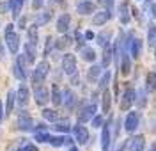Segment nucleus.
I'll list each match as a JSON object with an SVG mask.
<instances>
[{
	"label": "nucleus",
	"mask_w": 156,
	"mask_h": 151,
	"mask_svg": "<svg viewBox=\"0 0 156 151\" xmlns=\"http://www.w3.org/2000/svg\"><path fill=\"white\" fill-rule=\"evenodd\" d=\"M135 103L138 105V107H146L147 96H146V92H144V91H138V92L135 94Z\"/></svg>",
	"instance_id": "obj_36"
},
{
	"label": "nucleus",
	"mask_w": 156,
	"mask_h": 151,
	"mask_svg": "<svg viewBox=\"0 0 156 151\" xmlns=\"http://www.w3.org/2000/svg\"><path fill=\"white\" fill-rule=\"evenodd\" d=\"M29 98H30L29 87H27L25 84H21L20 89H18V92H16V100H18V103L21 105V107H25V105L29 103Z\"/></svg>",
	"instance_id": "obj_11"
},
{
	"label": "nucleus",
	"mask_w": 156,
	"mask_h": 151,
	"mask_svg": "<svg viewBox=\"0 0 156 151\" xmlns=\"http://www.w3.org/2000/svg\"><path fill=\"white\" fill-rule=\"evenodd\" d=\"M18 128L20 130H23V131H29L34 128V121H32V117H30V114L29 112H20V116H18Z\"/></svg>",
	"instance_id": "obj_8"
},
{
	"label": "nucleus",
	"mask_w": 156,
	"mask_h": 151,
	"mask_svg": "<svg viewBox=\"0 0 156 151\" xmlns=\"http://www.w3.org/2000/svg\"><path fill=\"white\" fill-rule=\"evenodd\" d=\"M51 2H53V4H60V2H62V0H51Z\"/></svg>",
	"instance_id": "obj_53"
},
{
	"label": "nucleus",
	"mask_w": 156,
	"mask_h": 151,
	"mask_svg": "<svg viewBox=\"0 0 156 151\" xmlns=\"http://www.w3.org/2000/svg\"><path fill=\"white\" fill-rule=\"evenodd\" d=\"M14 101H16V92L14 91H9L7 92V105H5V114H11L12 109H14Z\"/></svg>",
	"instance_id": "obj_28"
},
{
	"label": "nucleus",
	"mask_w": 156,
	"mask_h": 151,
	"mask_svg": "<svg viewBox=\"0 0 156 151\" xmlns=\"http://www.w3.org/2000/svg\"><path fill=\"white\" fill-rule=\"evenodd\" d=\"M7 11H9V2H0V13L5 14Z\"/></svg>",
	"instance_id": "obj_43"
},
{
	"label": "nucleus",
	"mask_w": 156,
	"mask_h": 151,
	"mask_svg": "<svg viewBox=\"0 0 156 151\" xmlns=\"http://www.w3.org/2000/svg\"><path fill=\"white\" fill-rule=\"evenodd\" d=\"M50 18H51L50 11H43V13L37 16V20H36V25H37V27H43V25H46V23L50 21Z\"/></svg>",
	"instance_id": "obj_32"
},
{
	"label": "nucleus",
	"mask_w": 156,
	"mask_h": 151,
	"mask_svg": "<svg viewBox=\"0 0 156 151\" xmlns=\"http://www.w3.org/2000/svg\"><path fill=\"white\" fill-rule=\"evenodd\" d=\"M85 39H94V34H92L90 30H87V32H85Z\"/></svg>",
	"instance_id": "obj_47"
},
{
	"label": "nucleus",
	"mask_w": 156,
	"mask_h": 151,
	"mask_svg": "<svg viewBox=\"0 0 156 151\" xmlns=\"http://www.w3.org/2000/svg\"><path fill=\"white\" fill-rule=\"evenodd\" d=\"M18 25H20V29H25V25H27V20H25V18H20V20H18Z\"/></svg>",
	"instance_id": "obj_46"
},
{
	"label": "nucleus",
	"mask_w": 156,
	"mask_h": 151,
	"mask_svg": "<svg viewBox=\"0 0 156 151\" xmlns=\"http://www.w3.org/2000/svg\"><path fill=\"white\" fill-rule=\"evenodd\" d=\"M71 38H69V36H64V38H60V39L57 41V43H55V48H57V50H64V48H68L69 45H71Z\"/></svg>",
	"instance_id": "obj_34"
},
{
	"label": "nucleus",
	"mask_w": 156,
	"mask_h": 151,
	"mask_svg": "<svg viewBox=\"0 0 156 151\" xmlns=\"http://www.w3.org/2000/svg\"><path fill=\"white\" fill-rule=\"evenodd\" d=\"M110 126H112V121H108L101 126V151H108V148H110V142H112Z\"/></svg>",
	"instance_id": "obj_7"
},
{
	"label": "nucleus",
	"mask_w": 156,
	"mask_h": 151,
	"mask_svg": "<svg viewBox=\"0 0 156 151\" xmlns=\"http://www.w3.org/2000/svg\"><path fill=\"white\" fill-rule=\"evenodd\" d=\"M147 43L151 46L156 45V25L154 23H149V27H147Z\"/></svg>",
	"instance_id": "obj_25"
},
{
	"label": "nucleus",
	"mask_w": 156,
	"mask_h": 151,
	"mask_svg": "<svg viewBox=\"0 0 156 151\" xmlns=\"http://www.w3.org/2000/svg\"><path fill=\"white\" fill-rule=\"evenodd\" d=\"M94 4L90 2V0H80L78 2V5H76V11H78V14H90V13H94Z\"/></svg>",
	"instance_id": "obj_13"
},
{
	"label": "nucleus",
	"mask_w": 156,
	"mask_h": 151,
	"mask_svg": "<svg viewBox=\"0 0 156 151\" xmlns=\"http://www.w3.org/2000/svg\"><path fill=\"white\" fill-rule=\"evenodd\" d=\"M44 128H46V126H44V123H39V124H37V130H44Z\"/></svg>",
	"instance_id": "obj_51"
},
{
	"label": "nucleus",
	"mask_w": 156,
	"mask_h": 151,
	"mask_svg": "<svg viewBox=\"0 0 156 151\" xmlns=\"http://www.w3.org/2000/svg\"><path fill=\"white\" fill-rule=\"evenodd\" d=\"M50 73V64L46 62V60H43V62H39L37 66H36V70H34V73H32V80H34V84L37 85V84H43V80L48 77Z\"/></svg>",
	"instance_id": "obj_2"
},
{
	"label": "nucleus",
	"mask_w": 156,
	"mask_h": 151,
	"mask_svg": "<svg viewBox=\"0 0 156 151\" xmlns=\"http://www.w3.org/2000/svg\"><path fill=\"white\" fill-rule=\"evenodd\" d=\"M5 43H7V48L11 53H16L20 48V36L14 32V25L9 23L7 29H5Z\"/></svg>",
	"instance_id": "obj_1"
},
{
	"label": "nucleus",
	"mask_w": 156,
	"mask_h": 151,
	"mask_svg": "<svg viewBox=\"0 0 156 151\" xmlns=\"http://www.w3.org/2000/svg\"><path fill=\"white\" fill-rule=\"evenodd\" d=\"M57 131H62V133H68L69 130H71V123H69L68 119H58V121H55V126H53Z\"/></svg>",
	"instance_id": "obj_24"
},
{
	"label": "nucleus",
	"mask_w": 156,
	"mask_h": 151,
	"mask_svg": "<svg viewBox=\"0 0 156 151\" xmlns=\"http://www.w3.org/2000/svg\"><path fill=\"white\" fill-rule=\"evenodd\" d=\"M50 100L53 101V105H60L62 103V92H60V89H58L57 85H53L51 94H50Z\"/></svg>",
	"instance_id": "obj_27"
},
{
	"label": "nucleus",
	"mask_w": 156,
	"mask_h": 151,
	"mask_svg": "<svg viewBox=\"0 0 156 151\" xmlns=\"http://www.w3.org/2000/svg\"><path fill=\"white\" fill-rule=\"evenodd\" d=\"M147 89L149 91L156 89V73H149L147 75Z\"/></svg>",
	"instance_id": "obj_39"
},
{
	"label": "nucleus",
	"mask_w": 156,
	"mask_h": 151,
	"mask_svg": "<svg viewBox=\"0 0 156 151\" xmlns=\"http://www.w3.org/2000/svg\"><path fill=\"white\" fill-rule=\"evenodd\" d=\"M69 151H78V149H76V148H75V146H73V148H71V149H69Z\"/></svg>",
	"instance_id": "obj_54"
},
{
	"label": "nucleus",
	"mask_w": 156,
	"mask_h": 151,
	"mask_svg": "<svg viewBox=\"0 0 156 151\" xmlns=\"http://www.w3.org/2000/svg\"><path fill=\"white\" fill-rule=\"evenodd\" d=\"M69 23H71V16H69L68 13L66 14H60L58 20H57V30L60 34H66L69 29Z\"/></svg>",
	"instance_id": "obj_14"
},
{
	"label": "nucleus",
	"mask_w": 156,
	"mask_h": 151,
	"mask_svg": "<svg viewBox=\"0 0 156 151\" xmlns=\"http://www.w3.org/2000/svg\"><path fill=\"white\" fill-rule=\"evenodd\" d=\"M96 110H98L96 103H87V105L80 110V114H78V121H80V123H87V121H90L94 116H96Z\"/></svg>",
	"instance_id": "obj_5"
},
{
	"label": "nucleus",
	"mask_w": 156,
	"mask_h": 151,
	"mask_svg": "<svg viewBox=\"0 0 156 151\" xmlns=\"http://www.w3.org/2000/svg\"><path fill=\"white\" fill-rule=\"evenodd\" d=\"M20 151H37V148L34 144H29V142H21L20 144Z\"/></svg>",
	"instance_id": "obj_41"
},
{
	"label": "nucleus",
	"mask_w": 156,
	"mask_h": 151,
	"mask_svg": "<svg viewBox=\"0 0 156 151\" xmlns=\"http://www.w3.org/2000/svg\"><path fill=\"white\" fill-rule=\"evenodd\" d=\"M154 59H156V50H154Z\"/></svg>",
	"instance_id": "obj_56"
},
{
	"label": "nucleus",
	"mask_w": 156,
	"mask_h": 151,
	"mask_svg": "<svg viewBox=\"0 0 156 151\" xmlns=\"http://www.w3.org/2000/svg\"><path fill=\"white\" fill-rule=\"evenodd\" d=\"M99 2H101V4H107L108 0H99Z\"/></svg>",
	"instance_id": "obj_55"
},
{
	"label": "nucleus",
	"mask_w": 156,
	"mask_h": 151,
	"mask_svg": "<svg viewBox=\"0 0 156 151\" xmlns=\"http://www.w3.org/2000/svg\"><path fill=\"white\" fill-rule=\"evenodd\" d=\"M128 146H129V151H144L146 141H144L142 135H138V137H135V139H131V141L128 142Z\"/></svg>",
	"instance_id": "obj_16"
},
{
	"label": "nucleus",
	"mask_w": 156,
	"mask_h": 151,
	"mask_svg": "<svg viewBox=\"0 0 156 151\" xmlns=\"http://www.w3.org/2000/svg\"><path fill=\"white\" fill-rule=\"evenodd\" d=\"M12 73H14V77H16L18 80H25V78H27V70H23V68L20 66L18 60H16L14 66H12Z\"/></svg>",
	"instance_id": "obj_26"
},
{
	"label": "nucleus",
	"mask_w": 156,
	"mask_h": 151,
	"mask_svg": "<svg viewBox=\"0 0 156 151\" xmlns=\"http://www.w3.org/2000/svg\"><path fill=\"white\" fill-rule=\"evenodd\" d=\"M4 119V107H2V101H0V123Z\"/></svg>",
	"instance_id": "obj_49"
},
{
	"label": "nucleus",
	"mask_w": 156,
	"mask_h": 151,
	"mask_svg": "<svg viewBox=\"0 0 156 151\" xmlns=\"http://www.w3.org/2000/svg\"><path fill=\"white\" fill-rule=\"evenodd\" d=\"M110 38H112V36H110V32H101V34H98V36H96V43L99 45V46H103V48H105V46H108Z\"/></svg>",
	"instance_id": "obj_31"
},
{
	"label": "nucleus",
	"mask_w": 156,
	"mask_h": 151,
	"mask_svg": "<svg viewBox=\"0 0 156 151\" xmlns=\"http://www.w3.org/2000/svg\"><path fill=\"white\" fill-rule=\"evenodd\" d=\"M112 55H114V48H112V46H105L103 59H101V68H103V70L110 66V62H112Z\"/></svg>",
	"instance_id": "obj_18"
},
{
	"label": "nucleus",
	"mask_w": 156,
	"mask_h": 151,
	"mask_svg": "<svg viewBox=\"0 0 156 151\" xmlns=\"http://www.w3.org/2000/svg\"><path fill=\"white\" fill-rule=\"evenodd\" d=\"M43 117H44L46 121L55 123V121H58V114L55 110H51V109H44V110H43Z\"/></svg>",
	"instance_id": "obj_33"
},
{
	"label": "nucleus",
	"mask_w": 156,
	"mask_h": 151,
	"mask_svg": "<svg viewBox=\"0 0 156 151\" xmlns=\"http://www.w3.org/2000/svg\"><path fill=\"white\" fill-rule=\"evenodd\" d=\"M71 84H73V85H80V80H78V73L71 77Z\"/></svg>",
	"instance_id": "obj_45"
},
{
	"label": "nucleus",
	"mask_w": 156,
	"mask_h": 151,
	"mask_svg": "<svg viewBox=\"0 0 156 151\" xmlns=\"http://www.w3.org/2000/svg\"><path fill=\"white\" fill-rule=\"evenodd\" d=\"M51 45H53V39H51V38H48V41H46V50H44V53H46V55H48L50 50H51Z\"/></svg>",
	"instance_id": "obj_44"
},
{
	"label": "nucleus",
	"mask_w": 156,
	"mask_h": 151,
	"mask_svg": "<svg viewBox=\"0 0 156 151\" xmlns=\"http://www.w3.org/2000/svg\"><path fill=\"white\" fill-rule=\"evenodd\" d=\"M140 124V114L138 112H128L126 119H124V130L128 133H133Z\"/></svg>",
	"instance_id": "obj_4"
},
{
	"label": "nucleus",
	"mask_w": 156,
	"mask_h": 151,
	"mask_svg": "<svg viewBox=\"0 0 156 151\" xmlns=\"http://www.w3.org/2000/svg\"><path fill=\"white\" fill-rule=\"evenodd\" d=\"M110 78H112V73H110V71H105V73H103V75H101V77H99V84H98V85H99V89H107L108 87V84H110Z\"/></svg>",
	"instance_id": "obj_30"
},
{
	"label": "nucleus",
	"mask_w": 156,
	"mask_h": 151,
	"mask_svg": "<svg viewBox=\"0 0 156 151\" xmlns=\"http://www.w3.org/2000/svg\"><path fill=\"white\" fill-rule=\"evenodd\" d=\"M36 141H37V142H48L50 141V135L44 130H37V133H36Z\"/></svg>",
	"instance_id": "obj_40"
},
{
	"label": "nucleus",
	"mask_w": 156,
	"mask_h": 151,
	"mask_svg": "<svg viewBox=\"0 0 156 151\" xmlns=\"http://www.w3.org/2000/svg\"><path fill=\"white\" fill-rule=\"evenodd\" d=\"M140 50H142V41L140 39H133L129 43V53L133 59H138L140 57Z\"/></svg>",
	"instance_id": "obj_17"
},
{
	"label": "nucleus",
	"mask_w": 156,
	"mask_h": 151,
	"mask_svg": "<svg viewBox=\"0 0 156 151\" xmlns=\"http://www.w3.org/2000/svg\"><path fill=\"white\" fill-rule=\"evenodd\" d=\"M7 2H9V7H11V11H12V16L18 18L20 13H21V5H23L25 0H7Z\"/></svg>",
	"instance_id": "obj_21"
},
{
	"label": "nucleus",
	"mask_w": 156,
	"mask_h": 151,
	"mask_svg": "<svg viewBox=\"0 0 156 151\" xmlns=\"http://www.w3.org/2000/svg\"><path fill=\"white\" fill-rule=\"evenodd\" d=\"M34 98H36V103L37 105H46L50 101V92H48V89L44 87V85H41V84H37L36 85V89H34Z\"/></svg>",
	"instance_id": "obj_6"
},
{
	"label": "nucleus",
	"mask_w": 156,
	"mask_h": 151,
	"mask_svg": "<svg viewBox=\"0 0 156 151\" xmlns=\"http://www.w3.org/2000/svg\"><path fill=\"white\" fill-rule=\"evenodd\" d=\"M103 124H105V121H103L101 116H94V117H92V126H94V128H101Z\"/></svg>",
	"instance_id": "obj_42"
},
{
	"label": "nucleus",
	"mask_w": 156,
	"mask_h": 151,
	"mask_svg": "<svg viewBox=\"0 0 156 151\" xmlns=\"http://www.w3.org/2000/svg\"><path fill=\"white\" fill-rule=\"evenodd\" d=\"M80 55H82V59L85 60V62H94L96 60V53L92 48H89V46H83L82 52H80Z\"/></svg>",
	"instance_id": "obj_20"
},
{
	"label": "nucleus",
	"mask_w": 156,
	"mask_h": 151,
	"mask_svg": "<svg viewBox=\"0 0 156 151\" xmlns=\"http://www.w3.org/2000/svg\"><path fill=\"white\" fill-rule=\"evenodd\" d=\"M101 71H103V68L101 66H90L89 68V71H87V80H90V82H96L99 77H101Z\"/></svg>",
	"instance_id": "obj_19"
},
{
	"label": "nucleus",
	"mask_w": 156,
	"mask_h": 151,
	"mask_svg": "<svg viewBox=\"0 0 156 151\" xmlns=\"http://www.w3.org/2000/svg\"><path fill=\"white\" fill-rule=\"evenodd\" d=\"M37 25H34V27H29V41L32 45H37Z\"/></svg>",
	"instance_id": "obj_38"
},
{
	"label": "nucleus",
	"mask_w": 156,
	"mask_h": 151,
	"mask_svg": "<svg viewBox=\"0 0 156 151\" xmlns=\"http://www.w3.org/2000/svg\"><path fill=\"white\" fill-rule=\"evenodd\" d=\"M119 20H121L122 25H128L129 23V13H128L126 4H121L119 5Z\"/></svg>",
	"instance_id": "obj_22"
},
{
	"label": "nucleus",
	"mask_w": 156,
	"mask_h": 151,
	"mask_svg": "<svg viewBox=\"0 0 156 151\" xmlns=\"http://www.w3.org/2000/svg\"><path fill=\"white\" fill-rule=\"evenodd\" d=\"M122 66H121V71L124 73V75H128L129 73V70H131V62H129V55H128V52L122 50Z\"/></svg>",
	"instance_id": "obj_29"
},
{
	"label": "nucleus",
	"mask_w": 156,
	"mask_h": 151,
	"mask_svg": "<svg viewBox=\"0 0 156 151\" xmlns=\"http://www.w3.org/2000/svg\"><path fill=\"white\" fill-rule=\"evenodd\" d=\"M25 55H27V60H29L30 64L36 60V45H32V43H27L25 45V52H23Z\"/></svg>",
	"instance_id": "obj_23"
},
{
	"label": "nucleus",
	"mask_w": 156,
	"mask_h": 151,
	"mask_svg": "<svg viewBox=\"0 0 156 151\" xmlns=\"http://www.w3.org/2000/svg\"><path fill=\"white\" fill-rule=\"evenodd\" d=\"M135 91L133 89H128L124 94H122V100H121V109L122 110H129V107L135 103Z\"/></svg>",
	"instance_id": "obj_10"
},
{
	"label": "nucleus",
	"mask_w": 156,
	"mask_h": 151,
	"mask_svg": "<svg viewBox=\"0 0 156 151\" xmlns=\"http://www.w3.org/2000/svg\"><path fill=\"white\" fill-rule=\"evenodd\" d=\"M151 16L156 18V4H154V5H151Z\"/></svg>",
	"instance_id": "obj_48"
},
{
	"label": "nucleus",
	"mask_w": 156,
	"mask_h": 151,
	"mask_svg": "<svg viewBox=\"0 0 156 151\" xmlns=\"http://www.w3.org/2000/svg\"><path fill=\"white\" fill-rule=\"evenodd\" d=\"M110 18H112V13H110V11H99V13L94 14L92 23H94V25H105Z\"/></svg>",
	"instance_id": "obj_15"
},
{
	"label": "nucleus",
	"mask_w": 156,
	"mask_h": 151,
	"mask_svg": "<svg viewBox=\"0 0 156 151\" xmlns=\"http://www.w3.org/2000/svg\"><path fill=\"white\" fill-rule=\"evenodd\" d=\"M62 103L68 107V110L75 109V105H76V96H75V92L71 89H66L62 92Z\"/></svg>",
	"instance_id": "obj_12"
},
{
	"label": "nucleus",
	"mask_w": 156,
	"mask_h": 151,
	"mask_svg": "<svg viewBox=\"0 0 156 151\" xmlns=\"http://www.w3.org/2000/svg\"><path fill=\"white\" fill-rule=\"evenodd\" d=\"M0 57H4V50H2V45H0Z\"/></svg>",
	"instance_id": "obj_52"
},
{
	"label": "nucleus",
	"mask_w": 156,
	"mask_h": 151,
	"mask_svg": "<svg viewBox=\"0 0 156 151\" xmlns=\"http://www.w3.org/2000/svg\"><path fill=\"white\" fill-rule=\"evenodd\" d=\"M73 131H75V139H76L78 144H87L89 142V131H87L85 126L76 124V126L73 128Z\"/></svg>",
	"instance_id": "obj_9"
},
{
	"label": "nucleus",
	"mask_w": 156,
	"mask_h": 151,
	"mask_svg": "<svg viewBox=\"0 0 156 151\" xmlns=\"http://www.w3.org/2000/svg\"><path fill=\"white\" fill-rule=\"evenodd\" d=\"M50 144L53 146V148H60V146H64L66 144V137H60V135H55V137H50Z\"/></svg>",
	"instance_id": "obj_37"
},
{
	"label": "nucleus",
	"mask_w": 156,
	"mask_h": 151,
	"mask_svg": "<svg viewBox=\"0 0 156 151\" xmlns=\"http://www.w3.org/2000/svg\"><path fill=\"white\" fill-rule=\"evenodd\" d=\"M62 70H64V73L69 75V77H73V75H76L78 73L76 59H75L73 53H66V55L62 57Z\"/></svg>",
	"instance_id": "obj_3"
},
{
	"label": "nucleus",
	"mask_w": 156,
	"mask_h": 151,
	"mask_svg": "<svg viewBox=\"0 0 156 151\" xmlns=\"http://www.w3.org/2000/svg\"><path fill=\"white\" fill-rule=\"evenodd\" d=\"M110 103H112V94L105 89V92H103V114H107L110 110Z\"/></svg>",
	"instance_id": "obj_35"
},
{
	"label": "nucleus",
	"mask_w": 156,
	"mask_h": 151,
	"mask_svg": "<svg viewBox=\"0 0 156 151\" xmlns=\"http://www.w3.org/2000/svg\"><path fill=\"white\" fill-rule=\"evenodd\" d=\"M43 5V0H34V7H41Z\"/></svg>",
	"instance_id": "obj_50"
}]
</instances>
